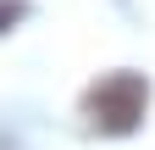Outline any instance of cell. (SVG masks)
Segmentation results:
<instances>
[{"instance_id":"6da1fadb","label":"cell","mask_w":155,"mask_h":150,"mask_svg":"<svg viewBox=\"0 0 155 150\" xmlns=\"http://www.w3.org/2000/svg\"><path fill=\"white\" fill-rule=\"evenodd\" d=\"M144 111H150V84L139 78V72H105V78L89 84V95H83L89 128H100V134H111V139L133 134V128L144 122Z\"/></svg>"},{"instance_id":"7a4b0ae2","label":"cell","mask_w":155,"mask_h":150,"mask_svg":"<svg viewBox=\"0 0 155 150\" xmlns=\"http://www.w3.org/2000/svg\"><path fill=\"white\" fill-rule=\"evenodd\" d=\"M22 17H28V6H22V0H0V33H6L11 22H22Z\"/></svg>"}]
</instances>
